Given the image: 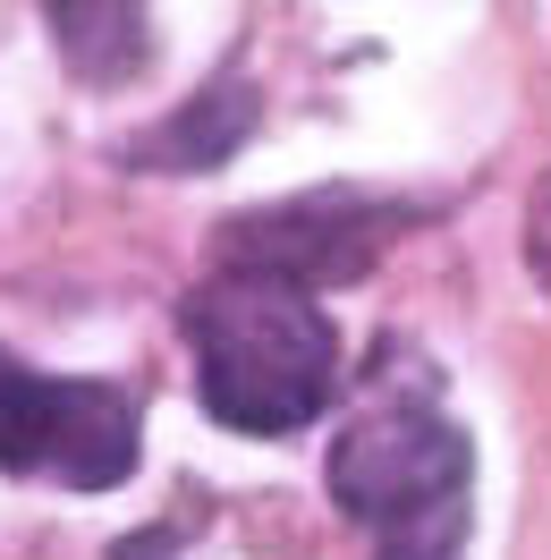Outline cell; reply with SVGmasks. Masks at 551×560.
Instances as JSON below:
<instances>
[{"label": "cell", "mask_w": 551, "mask_h": 560, "mask_svg": "<svg viewBox=\"0 0 551 560\" xmlns=\"http://www.w3.org/2000/svg\"><path fill=\"white\" fill-rule=\"evenodd\" d=\"M415 383L424 365L390 340L365 374V408L331 442V510L365 526L374 560H458L476 526V442Z\"/></svg>", "instance_id": "6da1fadb"}, {"label": "cell", "mask_w": 551, "mask_h": 560, "mask_svg": "<svg viewBox=\"0 0 551 560\" xmlns=\"http://www.w3.org/2000/svg\"><path fill=\"white\" fill-rule=\"evenodd\" d=\"M178 331L196 349V399L212 424L246 442H289L306 433L331 390H340V331L314 289L255 272H212L187 306Z\"/></svg>", "instance_id": "7a4b0ae2"}, {"label": "cell", "mask_w": 551, "mask_h": 560, "mask_svg": "<svg viewBox=\"0 0 551 560\" xmlns=\"http://www.w3.org/2000/svg\"><path fill=\"white\" fill-rule=\"evenodd\" d=\"M137 467V399L94 374H43L0 349V476L110 492Z\"/></svg>", "instance_id": "3957f363"}, {"label": "cell", "mask_w": 551, "mask_h": 560, "mask_svg": "<svg viewBox=\"0 0 551 560\" xmlns=\"http://www.w3.org/2000/svg\"><path fill=\"white\" fill-rule=\"evenodd\" d=\"M408 205L382 196H289V205H246L204 238L212 272H255V280H289V289H340L365 280L390 255V238L408 230Z\"/></svg>", "instance_id": "277c9868"}, {"label": "cell", "mask_w": 551, "mask_h": 560, "mask_svg": "<svg viewBox=\"0 0 551 560\" xmlns=\"http://www.w3.org/2000/svg\"><path fill=\"white\" fill-rule=\"evenodd\" d=\"M263 128V94H255V77H212L196 85L171 119H153L144 137H128V171H153V178H196V171H221L246 137Z\"/></svg>", "instance_id": "5b68a950"}, {"label": "cell", "mask_w": 551, "mask_h": 560, "mask_svg": "<svg viewBox=\"0 0 551 560\" xmlns=\"http://www.w3.org/2000/svg\"><path fill=\"white\" fill-rule=\"evenodd\" d=\"M51 43H60V69L77 85H137L153 69V0H43Z\"/></svg>", "instance_id": "8992f818"}, {"label": "cell", "mask_w": 551, "mask_h": 560, "mask_svg": "<svg viewBox=\"0 0 551 560\" xmlns=\"http://www.w3.org/2000/svg\"><path fill=\"white\" fill-rule=\"evenodd\" d=\"M526 264H535V280H543V298H551V178L535 187V205H526Z\"/></svg>", "instance_id": "52a82bcc"}]
</instances>
